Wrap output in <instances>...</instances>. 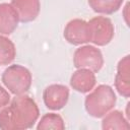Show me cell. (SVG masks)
<instances>
[{
	"label": "cell",
	"instance_id": "1",
	"mask_svg": "<svg viewBox=\"0 0 130 130\" xmlns=\"http://www.w3.org/2000/svg\"><path fill=\"white\" fill-rule=\"evenodd\" d=\"M2 81L12 93L21 94L29 89L31 75L26 68L20 65H12L3 72Z\"/></svg>",
	"mask_w": 130,
	"mask_h": 130
},
{
	"label": "cell",
	"instance_id": "2",
	"mask_svg": "<svg viewBox=\"0 0 130 130\" xmlns=\"http://www.w3.org/2000/svg\"><path fill=\"white\" fill-rule=\"evenodd\" d=\"M69 90L64 85H51L45 89L44 102L47 108L59 110L64 107L68 100Z\"/></svg>",
	"mask_w": 130,
	"mask_h": 130
},
{
	"label": "cell",
	"instance_id": "3",
	"mask_svg": "<svg viewBox=\"0 0 130 130\" xmlns=\"http://www.w3.org/2000/svg\"><path fill=\"white\" fill-rule=\"evenodd\" d=\"M19 17L15 8L10 4H0V32L9 35L17 26Z\"/></svg>",
	"mask_w": 130,
	"mask_h": 130
},
{
	"label": "cell",
	"instance_id": "4",
	"mask_svg": "<svg viewBox=\"0 0 130 130\" xmlns=\"http://www.w3.org/2000/svg\"><path fill=\"white\" fill-rule=\"evenodd\" d=\"M122 3L123 0H88V4L93 11L105 14L116 12Z\"/></svg>",
	"mask_w": 130,
	"mask_h": 130
},
{
	"label": "cell",
	"instance_id": "5",
	"mask_svg": "<svg viewBox=\"0 0 130 130\" xmlns=\"http://www.w3.org/2000/svg\"><path fill=\"white\" fill-rule=\"evenodd\" d=\"M67 28L69 29H76L77 31H79L80 29L81 30H85L88 28V23H86L85 21L83 20H72L68 23V26ZM89 39L88 37H86L85 35L83 34H74L73 37H71L70 39H68V42L71 43V44H74V45H77V44H81V43H86L88 42Z\"/></svg>",
	"mask_w": 130,
	"mask_h": 130
},
{
	"label": "cell",
	"instance_id": "6",
	"mask_svg": "<svg viewBox=\"0 0 130 130\" xmlns=\"http://www.w3.org/2000/svg\"><path fill=\"white\" fill-rule=\"evenodd\" d=\"M15 56L14 45L10 40L0 36V65L10 63Z\"/></svg>",
	"mask_w": 130,
	"mask_h": 130
},
{
	"label": "cell",
	"instance_id": "7",
	"mask_svg": "<svg viewBox=\"0 0 130 130\" xmlns=\"http://www.w3.org/2000/svg\"><path fill=\"white\" fill-rule=\"evenodd\" d=\"M53 123L56 124L60 129H63V128H64V124H63L62 118H61L60 116L56 115V114H48V115L44 116L37 128H38V129L53 128V125H52Z\"/></svg>",
	"mask_w": 130,
	"mask_h": 130
},
{
	"label": "cell",
	"instance_id": "8",
	"mask_svg": "<svg viewBox=\"0 0 130 130\" xmlns=\"http://www.w3.org/2000/svg\"><path fill=\"white\" fill-rule=\"evenodd\" d=\"M9 99H10L9 94L0 86V109L9 102Z\"/></svg>",
	"mask_w": 130,
	"mask_h": 130
}]
</instances>
